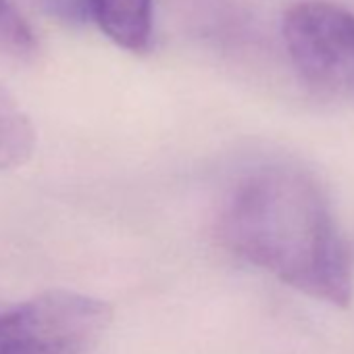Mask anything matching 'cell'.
Instances as JSON below:
<instances>
[{"instance_id": "7a4b0ae2", "label": "cell", "mask_w": 354, "mask_h": 354, "mask_svg": "<svg viewBox=\"0 0 354 354\" xmlns=\"http://www.w3.org/2000/svg\"><path fill=\"white\" fill-rule=\"evenodd\" d=\"M111 317L106 302L86 294H40L0 310V354H84Z\"/></svg>"}, {"instance_id": "3957f363", "label": "cell", "mask_w": 354, "mask_h": 354, "mask_svg": "<svg viewBox=\"0 0 354 354\" xmlns=\"http://www.w3.org/2000/svg\"><path fill=\"white\" fill-rule=\"evenodd\" d=\"M283 44L300 80L323 96L354 92V13L304 0L283 15Z\"/></svg>"}, {"instance_id": "8992f818", "label": "cell", "mask_w": 354, "mask_h": 354, "mask_svg": "<svg viewBox=\"0 0 354 354\" xmlns=\"http://www.w3.org/2000/svg\"><path fill=\"white\" fill-rule=\"evenodd\" d=\"M0 50L13 57H30L36 50L30 24L7 0H0Z\"/></svg>"}, {"instance_id": "6da1fadb", "label": "cell", "mask_w": 354, "mask_h": 354, "mask_svg": "<svg viewBox=\"0 0 354 354\" xmlns=\"http://www.w3.org/2000/svg\"><path fill=\"white\" fill-rule=\"evenodd\" d=\"M223 242L290 288L348 306L352 275L329 203L310 175L286 165L248 173L219 221Z\"/></svg>"}, {"instance_id": "5b68a950", "label": "cell", "mask_w": 354, "mask_h": 354, "mask_svg": "<svg viewBox=\"0 0 354 354\" xmlns=\"http://www.w3.org/2000/svg\"><path fill=\"white\" fill-rule=\"evenodd\" d=\"M36 127L15 96L0 86V171L26 165L36 150Z\"/></svg>"}, {"instance_id": "277c9868", "label": "cell", "mask_w": 354, "mask_h": 354, "mask_svg": "<svg viewBox=\"0 0 354 354\" xmlns=\"http://www.w3.org/2000/svg\"><path fill=\"white\" fill-rule=\"evenodd\" d=\"M98 28L117 46L144 53L152 36V0H86Z\"/></svg>"}]
</instances>
